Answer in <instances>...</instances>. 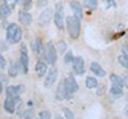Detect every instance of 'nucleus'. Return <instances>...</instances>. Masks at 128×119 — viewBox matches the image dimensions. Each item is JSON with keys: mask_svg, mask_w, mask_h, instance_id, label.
Returning <instances> with one entry per match:
<instances>
[{"mask_svg": "<svg viewBox=\"0 0 128 119\" xmlns=\"http://www.w3.org/2000/svg\"><path fill=\"white\" fill-rule=\"evenodd\" d=\"M70 8H72V10H73V13H74V17H77V18H82V14H83V12H82V5L80 4V2H76V0H73V2H70Z\"/></svg>", "mask_w": 128, "mask_h": 119, "instance_id": "4468645a", "label": "nucleus"}, {"mask_svg": "<svg viewBox=\"0 0 128 119\" xmlns=\"http://www.w3.org/2000/svg\"><path fill=\"white\" fill-rule=\"evenodd\" d=\"M104 90H105V86H101V87H99V88H98V95H99V96L102 95V94H104V92H102Z\"/></svg>", "mask_w": 128, "mask_h": 119, "instance_id": "f704fd0d", "label": "nucleus"}, {"mask_svg": "<svg viewBox=\"0 0 128 119\" xmlns=\"http://www.w3.org/2000/svg\"><path fill=\"white\" fill-rule=\"evenodd\" d=\"M73 60H74L73 52L72 51H67V54L64 55V62H66V64H72Z\"/></svg>", "mask_w": 128, "mask_h": 119, "instance_id": "b1692460", "label": "nucleus"}, {"mask_svg": "<svg viewBox=\"0 0 128 119\" xmlns=\"http://www.w3.org/2000/svg\"><path fill=\"white\" fill-rule=\"evenodd\" d=\"M54 22H55V26L59 28V31H63V30H64V22H66V17H64V8H63V4H62V3L55 5Z\"/></svg>", "mask_w": 128, "mask_h": 119, "instance_id": "7ed1b4c3", "label": "nucleus"}, {"mask_svg": "<svg viewBox=\"0 0 128 119\" xmlns=\"http://www.w3.org/2000/svg\"><path fill=\"white\" fill-rule=\"evenodd\" d=\"M4 3L6 4V5H9L10 8H14L16 5H17V0H4Z\"/></svg>", "mask_w": 128, "mask_h": 119, "instance_id": "2f4dec72", "label": "nucleus"}, {"mask_svg": "<svg viewBox=\"0 0 128 119\" xmlns=\"http://www.w3.org/2000/svg\"><path fill=\"white\" fill-rule=\"evenodd\" d=\"M99 83H98V80H96L95 77H91V76H88V77L86 78V87L87 88H95L98 87Z\"/></svg>", "mask_w": 128, "mask_h": 119, "instance_id": "6ab92c4d", "label": "nucleus"}, {"mask_svg": "<svg viewBox=\"0 0 128 119\" xmlns=\"http://www.w3.org/2000/svg\"><path fill=\"white\" fill-rule=\"evenodd\" d=\"M44 55H45L46 62L50 64V66H55L56 59H58V51H56V49H55V46H54V44H52V42L49 41L48 44H46Z\"/></svg>", "mask_w": 128, "mask_h": 119, "instance_id": "f03ea898", "label": "nucleus"}, {"mask_svg": "<svg viewBox=\"0 0 128 119\" xmlns=\"http://www.w3.org/2000/svg\"><path fill=\"white\" fill-rule=\"evenodd\" d=\"M32 50H34V52L36 54V55H44L45 52V48L44 45H42V40L40 37H36L34 41H32Z\"/></svg>", "mask_w": 128, "mask_h": 119, "instance_id": "1a4fd4ad", "label": "nucleus"}, {"mask_svg": "<svg viewBox=\"0 0 128 119\" xmlns=\"http://www.w3.org/2000/svg\"><path fill=\"white\" fill-rule=\"evenodd\" d=\"M20 38H22V28L18 27V30H17L16 35H14V38H13V42H12V44H17V42L20 41Z\"/></svg>", "mask_w": 128, "mask_h": 119, "instance_id": "393cba45", "label": "nucleus"}, {"mask_svg": "<svg viewBox=\"0 0 128 119\" xmlns=\"http://www.w3.org/2000/svg\"><path fill=\"white\" fill-rule=\"evenodd\" d=\"M64 86H66V90H67V92L69 95L78 91V83L76 82V80H74V77L72 74L68 76V77L64 80Z\"/></svg>", "mask_w": 128, "mask_h": 119, "instance_id": "20e7f679", "label": "nucleus"}, {"mask_svg": "<svg viewBox=\"0 0 128 119\" xmlns=\"http://www.w3.org/2000/svg\"><path fill=\"white\" fill-rule=\"evenodd\" d=\"M58 50H59V52H64V51H67V44H66V41L60 40V41L58 42Z\"/></svg>", "mask_w": 128, "mask_h": 119, "instance_id": "bb28decb", "label": "nucleus"}, {"mask_svg": "<svg viewBox=\"0 0 128 119\" xmlns=\"http://www.w3.org/2000/svg\"><path fill=\"white\" fill-rule=\"evenodd\" d=\"M19 20L24 26H30L32 23V16L28 12H26V10H20L19 12Z\"/></svg>", "mask_w": 128, "mask_h": 119, "instance_id": "dca6fc26", "label": "nucleus"}, {"mask_svg": "<svg viewBox=\"0 0 128 119\" xmlns=\"http://www.w3.org/2000/svg\"><path fill=\"white\" fill-rule=\"evenodd\" d=\"M123 86H126V87L128 88V76H124L123 77Z\"/></svg>", "mask_w": 128, "mask_h": 119, "instance_id": "72a5a7b5", "label": "nucleus"}, {"mask_svg": "<svg viewBox=\"0 0 128 119\" xmlns=\"http://www.w3.org/2000/svg\"><path fill=\"white\" fill-rule=\"evenodd\" d=\"M118 62L120 66H123L124 68L128 69V55H126V54H120V55L118 56Z\"/></svg>", "mask_w": 128, "mask_h": 119, "instance_id": "5701e85b", "label": "nucleus"}, {"mask_svg": "<svg viewBox=\"0 0 128 119\" xmlns=\"http://www.w3.org/2000/svg\"><path fill=\"white\" fill-rule=\"evenodd\" d=\"M16 102L13 100V97H6L5 101H4V110L8 113V114H13L16 112Z\"/></svg>", "mask_w": 128, "mask_h": 119, "instance_id": "f8f14e48", "label": "nucleus"}, {"mask_svg": "<svg viewBox=\"0 0 128 119\" xmlns=\"http://www.w3.org/2000/svg\"><path fill=\"white\" fill-rule=\"evenodd\" d=\"M35 72H36V74H37V77H38V78L44 77V76L48 73V66H46V63H45V62H42V60H38V62L36 63Z\"/></svg>", "mask_w": 128, "mask_h": 119, "instance_id": "9d476101", "label": "nucleus"}, {"mask_svg": "<svg viewBox=\"0 0 128 119\" xmlns=\"http://www.w3.org/2000/svg\"><path fill=\"white\" fill-rule=\"evenodd\" d=\"M63 114L66 119H74V114L72 110H69L68 108H63Z\"/></svg>", "mask_w": 128, "mask_h": 119, "instance_id": "a878e982", "label": "nucleus"}, {"mask_svg": "<svg viewBox=\"0 0 128 119\" xmlns=\"http://www.w3.org/2000/svg\"><path fill=\"white\" fill-rule=\"evenodd\" d=\"M102 2H104V4H105V6L106 8H115L116 6V4H115V2H114V0H102Z\"/></svg>", "mask_w": 128, "mask_h": 119, "instance_id": "c756f323", "label": "nucleus"}, {"mask_svg": "<svg viewBox=\"0 0 128 119\" xmlns=\"http://www.w3.org/2000/svg\"><path fill=\"white\" fill-rule=\"evenodd\" d=\"M90 69H91V72L95 74V76H98V77H105L106 76V72L100 67V64L99 63H96V62H92L91 64H90Z\"/></svg>", "mask_w": 128, "mask_h": 119, "instance_id": "9b49d317", "label": "nucleus"}, {"mask_svg": "<svg viewBox=\"0 0 128 119\" xmlns=\"http://www.w3.org/2000/svg\"><path fill=\"white\" fill-rule=\"evenodd\" d=\"M3 92V83H2V81H0V94Z\"/></svg>", "mask_w": 128, "mask_h": 119, "instance_id": "4c0bfd02", "label": "nucleus"}, {"mask_svg": "<svg viewBox=\"0 0 128 119\" xmlns=\"http://www.w3.org/2000/svg\"><path fill=\"white\" fill-rule=\"evenodd\" d=\"M110 95H113L114 97H119L123 95V90L120 86H112L110 88Z\"/></svg>", "mask_w": 128, "mask_h": 119, "instance_id": "412c9836", "label": "nucleus"}, {"mask_svg": "<svg viewBox=\"0 0 128 119\" xmlns=\"http://www.w3.org/2000/svg\"><path fill=\"white\" fill-rule=\"evenodd\" d=\"M69 96V94L67 92L66 90V86H64V81H62L58 86V88H56V99L58 100H64V99H67V97Z\"/></svg>", "mask_w": 128, "mask_h": 119, "instance_id": "ddd939ff", "label": "nucleus"}, {"mask_svg": "<svg viewBox=\"0 0 128 119\" xmlns=\"http://www.w3.org/2000/svg\"><path fill=\"white\" fill-rule=\"evenodd\" d=\"M56 78H58V70L55 68L49 69V72L46 73V78H45V87H51L55 83Z\"/></svg>", "mask_w": 128, "mask_h": 119, "instance_id": "6e6552de", "label": "nucleus"}, {"mask_svg": "<svg viewBox=\"0 0 128 119\" xmlns=\"http://www.w3.org/2000/svg\"><path fill=\"white\" fill-rule=\"evenodd\" d=\"M110 82L113 83V86H120V87H123V77H119L116 74H110Z\"/></svg>", "mask_w": 128, "mask_h": 119, "instance_id": "a211bd4d", "label": "nucleus"}, {"mask_svg": "<svg viewBox=\"0 0 128 119\" xmlns=\"http://www.w3.org/2000/svg\"><path fill=\"white\" fill-rule=\"evenodd\" d=\"M58 119H62V118H58Z\"/></svg>", "mask_w": 128, "mask_h": 119, "instance_id": "58836bf2", "label": "nucleus"}, {"mask_svg": "<svg viewBox=\"0 0 128 119\" xmlns=\"http://www.w3.org/2000/svg\"><path fill=\"white\" fill-rule=\"evenodd\" d=\"M98 3H99V0H84L83 5L90 10H95L96 8H98Z\"/></svg>", "mask_w": 128, "mask_h": 119, "instance_id": "aec40b11", "label": "nucleus"}, {"mask_svg": "<svg viewBox=\"0 0 128 119\" xmlns=\"http://www.w3.org/2000/svg\"><path fill=\"white\" fill-rule=\"evenodd\" d=\"M18 30V24L17 23H10L6 28V40L9 42H13V38H14V35Z\"/></svg>", "mask_w": 128, "mask_h": 119, "instance_id": "2eb2a0df", "label": "nucleus"}, {"mask_svg": "<svg viewBox=\"0 0 128 119\" xmlns=\"http://www.w3.org/2000/svg\"><path fill=\"white\" fill-rule=\"evenodd\" d=\"M123 113H124V115H126V116H128V105H126V108H124Z\"/></svg>", "mask_w": 128, "mask_h": 119, "instance_id": "c9c22d12", "label": "nucleus"}, {"mask_svg": "<svg viewBox=\"0 0 128 119\" xmlns=\"http://www.w3.org/2000/svg\"><path fill=\"white\" fill-rule=\"evenodd\" d=\"M10 13H12V8H10L9 5H6L5 3H3L2 5H0V17H2L3 19L8 18L10 16Z\"/></svg>", "mask_w": 128, "mask_h": 119, "instance_id": "f3484780", "label": "nucleus"}, {"mask_svg": "<svg viewBox=\"0 0 128 119\" xmlns=\"http://www.w3.org/2000/svg\"><path fill=\"white\" fill-rule=\"evenodd\" d=\"M5 68H6V60L2 54H0V69H5Z\"/></svg>", "mask_w": 128, "mask_h": 119, "instance_id": "7c9ffc66", "label": "nucleus"}, {"mask_svg": "<svg viewBox=\"0 0 128 119\" xmlns=\"http://www.w3.org/2000/svg\"><path fill=\"white\" fill-rule=\"evenodd\" d=\"M66 23H67V30H68V35L72 37V38H78L80 37V34H81V19L74 17V16H70L66 19Z\"/></svg>", "mask_w": 128, "mask_h": 119, "instance_id": "f257e3e1", "label": "nucleus"}, {"mask_svg": "<svg viewBox=\"0 0 128 119\" xmlns=\"http://www.w3.org/2000/svg\"><path fill=\"white\" fill-rule=\"evenodd\" d=\"M17 4L23 5V6H24L23 10H27V8L31 6V0H17Z\"/></svg>", "mask_w": 128, "mask_h": 119, "instance_id": "cd10ccee", "label": "nucleus"}, {"mask_svg": "<svg viewBox=\"0 0 128 119\" xmlns=\"http://www.w3.org/2000/svg\"><path fill=\"white\" fill-rule=\"evenodd\" d=\"M122 49L124 50V52H126V55H128V48H127V45H123V46H122Z\"/></svg>", "mask_w": 128, "mask_h": 119, "instance_id": "e433bc0d", "label": "nucleus"}, {"mask_svg": "<svg viewBox=\"0 0 128 119\" xmlns=\"http://www.w3.org/2000/svg\"><path fill=\"white\" fill-rule=\"evenodd\" d=\"M19 63L22 64L23 73H28V66H30V59H28V52L26 46L23 45L20 48V56H19Z\"/></svg>", "mask_w": 128, "mask_h": 119, "instance_id": "423d86ee", "label": "nucleus"}, {"mask_svg": "<svg viewBox=\"0 0 128 119\" xmlns=\"http://www.w3.org/2000/svg\"><path fill=\"white\" fill-rule=\"evenodd\" d=\"M51 118V114H50V112H48V110H42L40 114H38V119H50Z\"/></svg>", "mask_w": 128, "mask_h": 119, "instance_id": "c85d7f7f", "label": "nucleus"}, {"mask_svg": "<svg viewBox=\"0 0 128 119\" xmlns=\"http://www.w3.org/2000/svg\"><path fill=\"white\" fill-rule=\"evenodd\" d=\"M72 66H73V72L76 74L81 76V74L84 73V62H83V58L76 56L74 60H73V63H72Z\"/></svg>", "mask_w": 128, "mask_h": 119, "instance_id": "0eeeda50", "label": "nucleus"}, {"mask_svg": "<svg viewBox=\"0 0 128 119\" xmlns=\"http://www.w3.org/2000/svg\"><path fill=\"white\" fill-rule=\"evenodd\" d=\"M48 4V0H37V6H45Z\"/></svg>", "mask_w": 128, "mask_h": 119, "instance_id": "473e14b6", "label": "nucleus"}, {"mask_svg": "<svg viewBox=\"0 0 128 119\" xmlns=\"http://www.w3.org/2000/svg\"><path fill=\"white\" fill-rule=\"evenodd\" d=\"M52 16H54V10H52V9L46 8L45 10H42V13H41L40 17H38V24H40V26H46V24H49V22H50V19H51Z\"/></svg>", "mask_w": 128, "mask_h": 119, "instance_id": "39448f33", "label": "nucleus"}, {"mask_svg": "<svg viewBox=\"0 0 128 119\" xmlns=\"http://www.w3.org/2000/svg\"><path fill=\"white\" fill-rule=\"evenodd\" d=\"M16 96H19L17 86H9L6 88V97H16Z\"/></svg>", "mask_w": 128, "mask_h": 119, "instance_id": "4be33fe9", "label": "nucleus"}]
</instances>
